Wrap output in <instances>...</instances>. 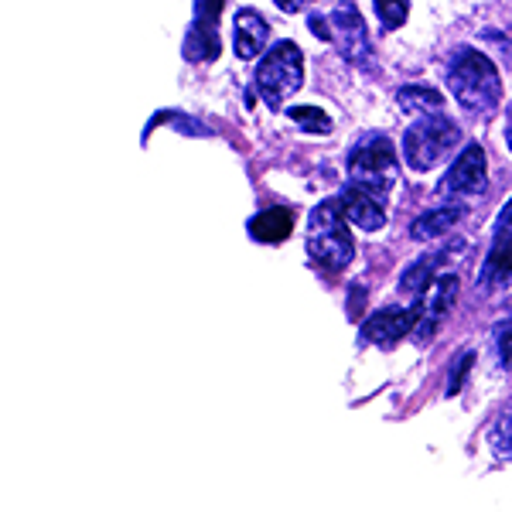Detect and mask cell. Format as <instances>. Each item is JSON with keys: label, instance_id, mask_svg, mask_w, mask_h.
Returning <instances> with one entry per match:
<instances>
[{"label": "cell", "instance_id": "7c38bea8", "mask_svg": "<svg viewBox=\"0 0 512 512\" xmlns=\"http://www.w3.org/2000/svg\"><path fill=\"white\" fill-rule=\"evenodd\" d=\"M478 280H482L485 291H499V287L512 284V233L495 236V243H492L489 256H485V267H482V274H478Z\"/></svg>", "mask_w": 512, "mask_h": 512}, {"label": "cell", "instance_id": "d6986e66", "mask_svg": "<svg viewBox=\"0 0 512 512\" xmlns=\"http://www.w3.org/2000/svg\"><path fill=\"white\" fill-rule=\"evenodd\" d=\"M379 21H383L386 31L393 28H403L407 24V14H410V0H373Z\"/></svg>", "mask_w": 512, "mask_h": 512}, {"label": "cell", "instance_id": "ac0fdd59", "mask_svg": "<svg viewBox=\"0 0 512 512\" xmlns=\"http://www.w3.org/2000/svg\"><path fill=\"white\" fill-rule=\"evenodd\" d=\"M287 117L294 123H301L308 134H332V117H328L325 110H318V106H291Z\"/></svg>", "mask_w": 512, "mask_h": 512}, {"label": "cell", "instance_id": "484cf974", "mask_svg": "<svg viewBox=\"0 0 512 512\" xmlns=\"http://www.w3.org/2000/svg\"><path fill=\"white\" fill-rule=\"evenodd\" d=\"M349 291H352V304H349V311H352V318H359V304H362V284H352Z\"/></svg>", "mask_w": 512, "mask_h": 512}, {"label": "cell", "instance_id": "d4e9b609", "mask_svg": "<svg viewBox=\"0 0 512 512\" xmlns=\"http://www.w3.org/2000/svg\"><path fill=\"white\" fill-rule=\"evenodd\" d=\"M274 4H277L284 14H297V11H304V7H308L311 0H274Z\"/></svg>", "mask_w": 512, "mask_h": 512}, {"label": "cell", "instance_id": "44dd1931", "mask_svg": "<svg viewBox=\"0 0 512 512\" xmlns=\"http://www.w3.org/2000/svg\"><path fill=\"white\" fill-rule=\"evenodd\" d=\"M472 366H475V352H461V359L454 362L451 379H448V396L461 393V386H465V379H468V373H472Z\"/></svg>", "mask_w": 512, "mask_h": 512}, {"label": "cell", "instance_id": "7402d4cb", "mask_svg": "<svg viewBox=\"0 0 512 512\" xmlns=\"http://www.w3.org/2000/svg\"><path fill=\"white\" fill-rule=\"evenodd\" d=\"M495 345H499V362H502L506 369H512V318L506 321V325H499Z\"/></svg>", "mask_w": 512, "mask_h": 512}, {"label": "cell", "instance_id": "8fae6325", "mask_svg": "<svg viewBox=\"0 0 512 512\" xmlns=\"http://www.w3.org/2000/svg\"><path fill=\"white\" fill-rule=\"evenodd\" d=\"M267 38H270V28L263 21V14H256L253 7H243L236 11V21H233V41H236V55L239 59H256V55L267 48Z\"/></svg>", "mask_w": 512, "mask_h": 512}, {"label": "cell", "instance_id": "4fadbf2b", "mask_svg": "<svg viewBox=\"0 0 512 512\" xmlns=\"http://www.w3.org/2000/svg\"><path fill=\"white\" fill-rule=\"evenodd\" d=\"M250 236L256 243H284L287 236H291L294 229V209H284V205H277V209H263L260 216L250 219Z\"/></svg>", "mask_w": 512, "mask_h": 512}, {"label": "cell", "instance_id": "4316f807", "mask_svg": "<svg viewBox=\"0 0 512 512\" xmlns=\"http://www.w3.org/2000/svg\"><path fill=\"white\" fill-rule=\"evenodd\" d=\"M506 144H509V151H512V106H509V127H506Z\"/></svg>", "mask_w": 512, "mask_h": 512}, {"label": "cell", "instance_id": "6da1fadb", "mask_svg": "<svg viewBox=\"0 0 512 512\" xmlns=\"http://www.w3.org/2000/svg\"><path fill=\"white\" fill-rule=\"evenodd\" d=\"M448 82L461 110L492 113L502 103V79L492 59H485L475 48H458L448 62Z\"/></svg>", "mask_w": 512, "mask_h": 512}, {"label": "cell", "instance_id": "52a82bcc", "mask_svg": "<svg viewBox=\"0 0 512 512\" xmlns=\"http://www.w3.org/2000/svg\"><path fill=\"white\" fill-rule=\"evenodd\" d=\"M219 18L222 0H195V21L185 35V59L188 62H212L219 59Z\"/></svg>", "mask_w": 512, "mask_h": 512}, {"label": "cell", "instance_id": "2e32d148", "mask_svg": "<svg viewBox=\"0 0 512 512\" xmlns=\"http://www.w3.org/2000/svg\"><path fill=\"white\" fill-rule=\"evenodd\" d=\"M454 297H458V277L454 274H441L431 284V301H427V318H431V332L434 325L451 311Z\"/></svg>", "mask_w": 512, "mask_h": 512}, {"label": "cell", "instance_id": "7a4b0ae2", "mask_svg": "<svg viewBox=\"0 0 512 512\" xmlns=\"http://www.w3.org/2000/svg\"><path fill=\"white\" fill-rule=\"evenodd\" d=\"M458 140L461 127L454 120L444 113H420V120L403 134V161L414 171H431L458 147Z\"/></svg>", "mask_w": 512, "mask_h": 512}, {"label": "cell", "instance_id": "9c48e42d", "mask_svg": "<svg viewBox=\"0 0 512 512\" xmlns=\"http://www.w3.org/2000/svg\"><path fill=\"white\" fill-rule=\"evenodd\" d=\"M485 151L478 144H468L465 151L454 158V164L448 168V175L441 178V195H451V198H468V195H478L485 185Z\"/></svg>", "mask_w": 512, "mask_h": 512}, {"label": "cell", "instance_id": "cb8c5ba5", "mask_svg": "<svg viewBox=\"0 0 512 512\" xmlns=\"http://www.w3.org/2000/svg\"><path fill=\"white\" fill-rule=\"evenodd\" d=\"M512 233V198L506 202V209L499 212V219H495V236H509Z\"/></svg>", "mask_w": 512, "mask_h": 512}, {"label": "cell", "instance_id": "5b68a950", "mask_svg": "<svg viewBox=\"0 0 512 512\" xmlns=\"http://www.w3.org/2000/svg\"><path fill=\"white\" fill-rule=\"evenodd\" d=\"M349 178L352 185L366 188L376 198H386L396 181V147L390 137L373 134L362 137L349 154Z\"/></svg>", "mask_w": 512, "mask_h": 512}, {"label": "cell", "instance_id": "30bf717a", "mask_svg": "<svg viewBox=\"0 0 512 512\" xmlns=\"http://www.w3.org/2000/svg\"><path fill=\"white\" fill-rule=\"evenodd\" d=\"M338 205H342L345 219L355 222L366 233H376V229L386 226V212H383V198H376L373 192L359 185H345L342 195H338Z\"/></svg>", "mask_w": 512, "mask_h": 512}, {"label": "cell", "instance_id": "3957f363", "mask_svg": "<svg viewBox=\"0 0 512 512\" xmlns=\"http://www.w3.org/2000/svg\"><path fill=\"white\" fill-rule=\"evenodd\" d=\"M308 253L318 267L325 270H345L355 256V243L345 226V212L338 202H321L311 212V236H308Z\"/></svg>", "mask_w": 512, "mask_h": 512}, {"label": "cell", "instance_id": "8992f818", "mask_svg": "<svg viewBox=\"0 0 512 512\" xmlns=\"http://www.w3.org/2000/svg\"><path fill=\"white\" fill-rule=\"evenodd\" d=\"M328 21H332V41L338 45V52H342V59L352 65H369V59H373V45H369L366 21H362V14L355 11L352 0L338 4Z\"/></svg>", "mask_w": 512, "mask_h": 512}, {"label": "cell", "instance_id": "5bb4252c", "mask_svg": "<svg viewBox=\"0 0 512 512\" xmlns=\"http://www.w3.org/2000/svg\"><path fill=\"white\" fill-rule=\"evenodd\" d=\"M448 253H451V246H444V250L427 253V256H420V260L410 263V267L400 274V291H407V294H424V291H431L437 267H441V260H444Z\"/></svg>", "mask_w": 512, "mask_h": 512}, {"label": "cell", "instance_id": "603a6c76", "mask_svg": "<svg viewBox=\"0 0 512 512\" xmlns=\"http://www.w3.org/2000/svg\"><path fill=\"white\" fill-rule=\"evenodd\" d=\"M308 31H311V35H318L321 41H332V28H328V21L321 18V14H311V18H308Z\"/></svg>", "mask_w": 512, "mask_h": 512}, {"label": "cell", "instance_id": "9a60e30c", "mask_svg": "<svg viewBox=\"0 0 512 512\" xmlns=\"http://www.w3.org/2000/svg\"><path fill=\"white\" fill-rule=\"evenodd\" d=\"M461 216H465V205H454V202L441 205V209H431L427 216H420L414 226H410V236L420 239V243H424V239H437V236L448 233Z\"/></svg>", "mask_w": 512, "mask_h": 512}, {"label": "cell", "instance_id": "ba28073f", "mask_svg": "<svg viewBox=\"0 0 512 512\" xmlns=\"http://www.w3.org/2000/svg\"><path fill=\"white\" fill-rule=\"evenodd\" d=\"M420 315H424V304H410V308H383L362 325V342L379 345V349H393L400 338H407L417 328Z\"/></svg>", "mask_w": 512, "mask_h": 512}, {"label": "cell", "instance_id": "277c9868", "mask_svg": "<svg viewBox=\"0 0 512 512\" xmlns=\"http://www.w3.org/2000/svg\"><path fill=\"white\" fill-rule=\"evenodd\" d=\"M304 82V55L294 41H277L267 55L256 65V89H260L263 103L280 110L287 96L297 93Z\"/></svg>", "mask_w": 512, "mask_h": 512}, {"label": "cell", "instance_id": "ffe728a7", "mask_svg": "<svg viewBox=\"0 0 512 512\" xmlns=\"http://www.w3.org/2000/svg\"><path fill=\"white\" fill-rule=\"evenodd\" d=\"M489 441H492V451L499 454V458H512V403L502 410V417L495 420Z\"/></svg>", "mask_w": 512, "mask_h": 512}, {"label": "cell", "instance_id": "e0dca14e", "mask_svg": "<svg viewBox=\"0 0 512 512\" xmlns=\"http://www.w3.org/2000/svg\"><path fill=\"white\" fill-rule=\"evenodd\" d=\"M396 99H400V110H407V113H441V106H444L441 93L431 86H403L400 93H396Z\"/></svg>", "mask_w": 512, "mask_h": 512}]
</instances>
